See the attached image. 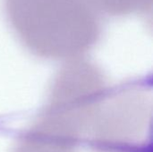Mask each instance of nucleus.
Segmentation results:
<instances>
[{"mask_svg": "<svg viewBox=\"0 0 153 152\" xmlns=\"http://www.w3.org/2000/svg\"><path fill=\"white\" fill-rule=\"evenodd\" d=\"M4 5L15 35L43 58H80L100 35L97 12L85 0H4Z\"/></svg>", "mask_w": 153, "mask_h": 152, "instance_id": "nucleus-1", "label": "nucleus"}, {"mask_svg": "<svg viewBox=\"0 0 153 152\" xmlns=\"http://www.w3.org/2000/svg\"><path fill=\"white\" fill-rule=\"evenodd\" d=\"M81 58L69 60L56 73L45 112L75 132L92 122L108 92L100 69Z\"/></svg>", "mask_w": 153, "mask_h": 152, "instance_id": "nucleus-2", "label": "nucleus"}, {"mask_svg": "<svg viewBox=\"0 0 153 152\" xmlns=\"http://www.w3.org/2000/svg\"><path fill=\"white\" fill-rule=\"evenodd\" d=\"M96 12L125 16L152 10V0H85Z\"/></svg>", "mask_w": 153, "mask_h": 152, "instance_id": "nucleus-3", "label": "nucleus"}]
</instances>
